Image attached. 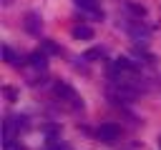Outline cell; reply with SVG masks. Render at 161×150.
<instances>
[{
    "label": "cell",
    "mask_w": 161,
    "mask_h": 150,
    "mask_svg": "<svg viewBox=\"0 0 161 150\" xmlns=\"http://www.w3.org/2000/svg\"><path fill=\"white\" fill-rule=\"evenodd\" d=\"M123 30L138 42V45H146L148 42V35H151V30L138 20V18H128V20H123Z\"/></svg>",
    "instance_id": "obj_1"
},
{
    "label": "cell",
    "mask_w": 161,
    "mask_h": 150,
    "mask_svg": "<svg viewBox=\"0 0 161 150\" xmlns=\"http://www.w3.org/2000/svg\"><path fill=\"white\" fill-rule=\"evenodd\" d=\"M55 95L68 105V108H73V110H80L83 108V100H80V95L68 85V82H55Z\"/></svg>",
    "instance_id": "obj_2"
},
{
    "label": "cell",
    "mask_w": 161,
    "mask_h": 150,
    "mask_svg": "<svg viewBox=\"0 0 161 150\" xmlns=\"http://www.w3.org/2000/svg\"><path fill=\"white\" fill-rule=\"evenodd\" d=\"M78 10H83L91 20H103V8L98 0H73Z\"/></svg>",
    "instance_id": "obj_3"
},
{
    "label": "cell",
    "mask_w": 161,
    "mask_h": 150,
    "mask_svg": "<svg viewBox=\"0 0 161 150\" xmlns=\"http://www.w3.org/2000/svg\"><path fill=\"white\" fill-rule=\"evenodd\" d=\"M96 135H98V140H103L106 145H111V142H116V140L121 138V128H118L116 122H103V125L96 130Z\"/></svg>",
    "instance_id": "obj_4"
},
{
    "label": "cell",
    "mask_w": 161,
    "mask_h": 150,
    "mask_svg": "<svg viewBox=\"0 0 161 150\" xmlns=\"http://www.w3.org/2000/svg\"><path fill=\"white\" fill-rule=\"evenodd\" d=\"M23 25H25V30L30 35H40V30H43V20H40L38 12H28L25 20H23Z\"/></svg>",
    "instance_id": "obj_5"
},
{
    "label": "cell",
    "mask_w": 161,
    "mask_h": 150,
    "mask_svg": "<svg viewBox=\"0 0 161 150\" xmlns=\"http://www.w3.org/2000/svg\"><path fill=\"white\" fill-rule=\"evenodd\" d=\"M28 62H30L35 70H45V68H48V55H45L43 50H35V52L28 55Z\"/></svg>",
    "instance_id": "obj_6"
},
{
    "label": "cell",
    "mask_w": 161,
    "mask_h": 150,
    "mask_svg": "<svg viewBox=\"0 0 161 150\" xmlns=\"http://www.w3.org/2000/svg\"><path fill=\"white\" fill-rule=\"evenodd\" d=\"M93 28L91 25H86V22H80V25H75L73 28V38H78V40H93Z\"/></svg>",
    "instance_id": "obj_7"
},
{
    "label": "cell",
    "mask_w": 161,
    "mask_h": 150,
    "mask_svg": "<svg viewBox=\"0 0 161 150\" xmlns=\"http://www.w3.org/2000/svg\"><path fill=\"white\" fill-rule=\"evenodd\" d=\"M40 132L48 135V140L60 138V125H58V122H43V125H40Z\"/></svg>",
    "instance_id": "obj_8"
},
{
    "label": "cell",
    "mask_w": 161,
    "mask_h": 150,
    "mask_svg": "<svg viewBox=\"0 0 161 150\" xmlns=\"http://www.w3.org/2000/svg\"><path fill=\"white\" fill-rule=\"evenodd\" d=\"M3 58H5V62H10V65H23V60L13 52L10 45H3Z\"/></svg>",
    "instance_id": "obj_9"
},
{
    "label": "cell",
    "mask_w": 161,
    "mask_h": 150,
    "mask_svg": "<svg viewBox=\"0 0 161 150\" xmlns=\"http://www.w3.org/2000/svg\"><path fill=\"white\" fill-rule=\"evenodd\" d=\"M40 50H43L45 55H58V52H60V45H55L53 40H40Z\"/></svg>",
    "instance_id": "obj_10"
},
{
    "label": "cell",
    "mask_w": 161,
    "mask_h": 150,
    "mask_svg": "<svg viewBox=\"0 0 161 150\" xmlns=\"http://www.w3.org/2000/svg\"><path fill=\"white\" fill-rule=\"evenodd\" d=\"M126 10H131V12H133L138 20L146 15V8H143V5H136V2H126Z\"/></svg>",
    "instance_id": "obj_11"
},
{
    "label": "cell",
    "mask_w": 161,
    "mask_h": 150,
    "mask_svg": "<svg viewBox=\"0 0 161 150\" xmlns=\"http://www.w3.org/2000/svg\"><path fill=\"white\" fill-rule=\"evenodd\" d=\"M98 58H103V48H91V50L83 55V60H98Z\"/></svg>",
    "instance_id": "obj_12"
},
{
    "label": "cell",
    "mask_w": 161,
    "mask_h": 150,
    "mask_svg": "<svg viewBox=\"0 0 161 150\" xmlns=\"http://www.w3.org/2000/svg\"><path fill=\"white\" fill-rule=\"evenodd\" d=\"M45 150H70V148H68V145H63L58 138H53V140H48V148H45Z\"/></svg>",
    "instance_id": "obj_13"
},
{
    "label": "cell",
    "mask_w": 161,
    "mask_h": 150,
    "mask_svg": "<svg viewBox=\"0 0 161 150\" xmlns=\"http://www.w3.org/2000/svg\"><path fill=\"white\" fill-rule=\"evenodd\" d=\"M3 92H5V98H8L10 102H15V100H18V90H15V88H10V85H5V88H3Z\"/></svg>",
    "instance_id": "obj_14"
},
{
    "label": "cell",
    "mask_w": 161,
    "mask_h": 150,
    "mask_svg": "<svg viewBox=\"0 0 161 150\" xmlns=\"http://www.w3.org/2000/svg\"><path fill=\"white\" fill-rule=\"evenodd\" d=\"M8 150H23V148H20V145H13V148H8Z\"/></svg>",
    "instance_id": "obj_15"
},
{
    "label": "cell",
    "mask_w": 161,
    "mask_h": 150,
    "mask_svg": "<svg viewBox=\"0 0 161 150\" xmlns=\"http://www.w3.org/2000/svg\"><path fill=\"white\" fill-rule=\"evenodd\" d=\"M158 150H161V138H158Z\"/></svg>",
    "instance_id": "obj_16"
}]
</instances>
